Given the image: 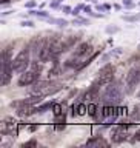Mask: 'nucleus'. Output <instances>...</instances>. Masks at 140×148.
Returning a JSON list of instances; mask_svg holds the SVG:
<instances>
[{
	"instance_id": "obj_1",
	"label": "nucleus",
	"mask_w": 140,
	"mask_h": 148,
	"mask_svg": "<svg viewBox=\"0 0 140 148\" xmlns=\"http://www.w3.org/2000/svg\"><path fill=\"white\" fill-rule=\"evenodd\" d=\"M122 97H123V92H122V88H120L117 83H108L102 94V103L103 105H119L122 102Z\"/></svg>"
},
{
	"instance_id": "obj_2",
	"label": "nucleus",
	"mask_w": 140,
	"mask_h": 148,
	"mask_svg": "<svg viewBox=\"0 0 140 148\" xmlns=\"http://www.w3.org/2000/svg\"><path fill=\"white\" fill-rule=\"evenodd\" d=\"M11 48L12 45L6 46L3 51H2V85L6 86L9 85L11 82V77H12V59H11Z\"/></svg>"
},
{
	"instance_id": "obj_3",
	"label": "nucleus",
	"mask_w": 140,
	"mask_h": 148,
	"mask_svg": "<svg viewBox=\"0 0 140 148\" xmlns=\"http://www.w3.org/2000/svg\"><path fill=\"white\" fill-rule=\"evenodd\" d=\"M29 56H31L29 46H25V48H23L20 53H18L16 57L12 59V69H14V73H23V71H26L28 65H31Z\"/></svg>"
},
{
	"instance_id": "obj_4",
	"label": "nucleus",
	"mask_w": 140,
	"mask_h": 148,
	"mask_svg": "<svg viewBox=\"0 0 140 148\" xmlns=\"http://www.w3.org/2000/svg\"><path fill=\"white\" fill-rule=\"evenodd\" d=\"M140 85V66H134L129 69L125 79V92L126 94H132L134 90Z\"/></svg>"
},
{
	"instance_id": "obj_5",
	"label": "nucleus",
	"mask_w": 140,
	"mask_h": 148,
	"mask_svg": "<svg viewBox=\"0 0 140 148\" xmlns=\"http://www.w3.org/2000/svg\"><path fill=\"white\" fill-rule=\"evenodd\" d=\"M40 77V73L39 71H34V69H29V71H23L20 74L17 80V85L18 86H26V85H32L36 80H39Z\"/></svg>"
},
{
	"instance_id": "obj_6",
	"label": "nucleus",
	"mask_w": 140,
	"mask_h": 148,
	"mask_svg": "<svg viewBox=\"0 0 140 148\" xmlns=\"http://www.w3.org/2000/svg\"><path fill=\"white\" fill-rule=\"evenodd\" d=\"M126 130H128V127L123 123H120L119 127H115L113 131H111V140L114 143H122L125 139H126Z\"/></svg>"
},
{
	"instance_id": "obj_7",
	"label": "nucleus",
	"mask_w": 140,
	"mask_h": 148,
	"mask_svg": "<svg viewBox=\"0 0 140 148\" xmlns=\"http://www.w3.org/2000/svg\"><path fill=\"white\" fill-rule=\"evenodd\" d=\"M89 54H92V45L88 43V42H82V43L77 45V48H76L72 56H76L79 59H83V57H88Z\"/></svg>"
},
{
	"instance_id": "obj_8",
	"label": "nucleus",
	"mask_w": 140,
	"mask_h": 148,
	"mask_svg": "<svg viewBox=\"0 0 140 148\" xmlns=\"http://www.w3.org/2000/svg\"><path fill=\"white\" fill-rule=\"evenodd\" d=\"M79 42V37L77 36H68V37H63L62 40V53H66L72 48L74 45H76Z\"/></svg>"
},
{
	"instance_id": "obj_9",
	"label": "nucleus",
	"mask_w": 140,
	"mask_h": 148,
	"mask_svg": "<svg viewBox=\"0 0 140 148\" xmlns=\"http://www.w3.org/2000/svg\"><path fill=\"white\" fill-rule=\"evenodd\" d=\"M108 147L109 143L105 140V139H102L100 136H96V137H92V139H89V140L86 142V147Z\"/></svg>"
},
{
	"instance_id": "obj_10",
	"label": "nucleus",
	"mask_w": 140,
	"mask_h": 148,
	"mask_svg": "<svg viewBox=\"0 0 140 148\" xmlns=\"http://www.w3.org/2000/svg\"><path fill=\"white\" fill-rule=\"evenodd\" d=\"M114 73H115V66L113 63H106L99 69V76H111Z\"/></svg>"
},
{
	"instance_id": "obj_11",
	"label": "nucleus",
	"mask_w": 140,
	"mask_h": 148,
	"mask_svg": "<svg viewBox=\"0 0 140 148\" xmlns=\"http://www.w3.org/2000/svg\"><path fill=\"white\" fill-rule=\"evenodd\" d=\"M131 120L134 122H140V105H136L131 111Z\"/></svg>"
},
{
	"instance_id": "obj_12",
	"label": "nucleus",
	"mask_w": 140,
	"mask_h": 148,
	"mask_svg": "<svg viewBox=\"0 0 140 148\" xmlns=\"http://www.w3.org/2000/svg\"><path fill=\"white\" fill-rule=\"evenodd\" d=\"M48 22H49V23H54V25H59V26H66V25H69V22L65 20V18H53V17H48Z\"/></svg>"
},
{
	"instance_id": "obj_13",
	"label": "nucleus",
	"mask_w": 140,
	"mask_h": 148,
	"mask_svg": "<svg viewBox=\"0 0 140 148\" xmlns=\"http://www.w3.org/2000/svg\"><path fill=\"white\" fill-rule=\"evenodd\" d=\"M29 14H34V16H37V17H43V18H48V17H49V14L46 12V11H36V9H31Z\"/></svg>"
},
{
	"instance_id": "obj_14",
	"label": "nucleus",
	"mask_w": 140,
	"mask_h": 148,
	"mask_svg": "<svg viewBox=\"0 0 140 148\" xmlns=\"http://www.w3.org/2000/svg\"><path fill=\"white\" fill-rule=\"evenodd\" d=\"M122 18L125 22H136L140 20V14H137V16H122Z\"/></svg>"
},
{
	"instance_id": "obj_15",
	"label": "nucleus",
	"mask_w": 140,
	"mask_h": 148,
	"mask_svg": "<svg viewBox=\"0 0 140 148\" xmlns=\"http://www.w3.org/2000/svg\"><path fill=\"white\" fill-rule=\"evenodd\" d=\"M96 111H97V106L92 103V102H89V103H88V114H89V116H96Z\"/></svg>"
},
{
	"instance_id": "obj_16",
	"label": "nucleus",
	"mask_w": 140,
	"mask_h": 148,
	"mask_svg": "<svg viewBox=\"0 0 140 148\" xmlns=\"http://www.w3.org/2000/svg\"><path fill=\"white\" fill-rule=\"evenodd\" d=\"M53 113H54V116L63 114V111H62V105H60V103H54V106H53Z\"/></svg>"
},
{
	"instance_id": "obj_17",
	"label": "nucleus",
	"mask_w": 140,
	"mask_h": 148,
	"mask_svg": "<svg viewBox=\"0 0 140 148\" xmlns=\"http://www.w3.org/2000/svg\"><path fill=\"white\" fill-rule=\"evenodd\" d=\"M74 25H89V20H86V18H80V17H77V18H74Z\"/></svg>"
},
{
	"instance_id": "obj_18",
	"label": "nucleus",
	"mask_w": 140,
	"mask_h": 148,
	"mask_svg": "<svg viewBox=\"0 0 140 148\" xmlns=\"http://www.w3.org/2000/svg\"><path fill=\"white\" fill-rule=\"evenodd\" d=\"M86 111H88V108H86L85 103H79L77 105V114H85Z\"/></svg>"
},
{
	"instance_id": "obj_19",
	"label": "nucleus",
	"mask_w": 140,
	"mask_h": 148,
	"mask_svg": "<svg viewBox=\"0 0 140 148\" xmlns=\"http://www.w3.org/2000/svg\"><path fill=\"white\" fill-rule=\"evenodd\" d=\"M29 147H37V140H28V142H25V143H22V148H29Z\"/></svg>"
},
{
	"instance_id": "obj_20",
	"label": "nucleus",
	"mask_w": 140,
	"mask_h": 148,
	"mask_svg": "<svg viewBox=\"0 0 140 148\" xmlns=\"http://www.w3.org/2000/svg\"><path fill=\"white\" fill-rule=\"evenodd\" d=\"M123 6H125V8H128V9H132L134 6H136V5H134L131 0H123Z\"/></svg>"
},
{
	"instance_id": "obj_21",
	"label": "nucleus",
	"mask_w": 140,
	"mask_h": 148,
	"mask_svg": "<svg viewBox=\"0 0 140 148\" xmlns=\"http://www.w3.org/2000/svg\"><path fill=\"white\" fill-rule=\"evenodd\" d=\"M131 142H132V143H136V142H140V130H137V131L134 133V137L131 139Z\"/></svg>"
},
{
	"instance_id": "obj_22",
	"label": "nucleus",
	"mask_w": 140,
	"mask_h": 148,
	"mask_svg": "<svg viewBox=\"0 0 140 148\" xmlns=\"http://www.w3.org/2000/svg\"><path fill=\"white\" fill-rule=\"evenodd\" d=\"M80 9H85V6H83V5H79V6H76V8H74L72 9V16H79V11H80Z\"/></svg>"
},
{
	"instance_id": "obj_23",
	"label": "nucleus",
	"mask_w": 140,
	"mask_h": 148,
	"mask_svg": "<svg viewBox=\"0 0 140 148\" xmlns=\"http://www.w3.org/2000/svg\"><path fill=\"white\" fill-rule=\"evenodd\" d=\"M20 25H22V26H28V28H32V26H34V23H32L31 20H23V22L20 23Z\"/></svg>"
},
{
	"instance_id": "obj_24",
	"label": "nucleus",
	"mask_w": 140,
	"mask_h": 148,
	"mask_svg": "<svg viewBox=\"0 0 140 148\" xmlns=\"http://www.w3.org/2000/svg\"><path fill=\"white\" fill-rule=\"evenodd\" d=\"M119 31V28H115V26H108L106 28V32H108V34H111V32H117Z\"/></svg>"
},
{
	"instance_id": "obj_25",
	"label": "nucleus",
	"mask_w": 140,
	"mask_h": 148,
	"mask_svg": "<svg viewBox=\"0 0 140 148\" xmlns=\"http://www.w3.org/2000/svg\"><path fill=\"white\" fill-rule=\"evenodd\" d=\"M62 11L68 14L69 11H72V9H71V8H69V6H66V5H65V6H62ZM69 14H71V12H69Z\"/></svg>"
},
{
	"instance_id": "obj_26",
	"label": "nucleus",
	"mask_w": 140,
	"mask_h": 148,
	"mask_svg": "<svg viewBox=\"0 0 140 148\" xmlns=\"http://www.w3.org/2000/svg\"><path fill=\"white\" fill-rule=\"evenodd\" d=\"M36 6V2H28L26 3V8H34Z\"/></svg>"
},
{
	"instance_id": "obj_27",
	"label": "nucleus",
	"mask_w": 140,
	"mask_h": 148,
	"mask_svg": "<svg viewBox=\"0 0 140 148\" xmlns=\"http://www.w3.org/2000/svg\"><path fill=\"white\" fill-rule=\"evenodd\" d=\"M85 12H88V14L92 12V11H91V6H85Z\"/></svg>"
}]
</instances>
